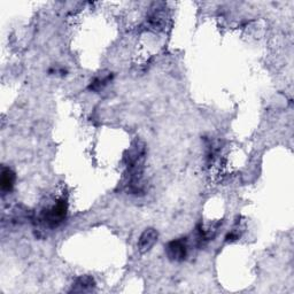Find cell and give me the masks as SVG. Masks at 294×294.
Returning a JSON list of instances; mask_svg holds the SVG:
<instances>
[{"mask_svg":"<svg viewBox=\"0 0 294 294\" xmlns=\"http://www.w3.org/2000/svg\"><path fill=\"white\" fill-rule=\"evenodd\" d=\"M167 255L169 258L175 261H182L186 256V244L184 240H173L168 244L167 249Z\"/></svg>","mask_w":294,"mask_h":294,"instance_id":"cell-1","label":"cell"},{"mask_svg":"<svg viewBox=\"0 0 294 294\" xmlns=\"http://www.w3.org/2000/svg\"><path fill=\"white\" fill-rule=\"evenodd\" d=\"M65 215H66L65 204L60 203L56 205V206L51 208V210H49L47 212H46L45 219L49 223V224L56 225L58 223L62 221L63 217H65Z\"/></svg>","mask_w":294,"mask_h":294,"instance_id":"cell-2","label":"cell"},{"mask_svg":"<svg viewBox=\"0 0 294 294\" xmlns=\"http://www.w3.org/2000/svg\"><path fill=\"white\" fill-rule=\"evenodd\" d=\"M158 240V232L153 229H148L140 237L139 249L140 251H148L151 247H153L155 242Z\"/></svg>","mask_w":294,"mask_h":294,"instance_id":"cell-3","label":"cell"},{"mask_svg":"<svg viewBox=\"0 0 294 294\" xmlns=\"http://www.w3.org/2000/svg\"><path fill=\"white\" fill-rule=\"evenodd\" d=\"M14 182H15V175L12 170L8 168H3L1 171V190L10 191L14 186Z\"/></svg>","mask_w":294,"mask_h":294,"instance_id":"cell-4","label":"cell"}]
</instances>
